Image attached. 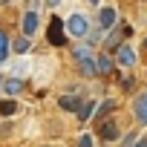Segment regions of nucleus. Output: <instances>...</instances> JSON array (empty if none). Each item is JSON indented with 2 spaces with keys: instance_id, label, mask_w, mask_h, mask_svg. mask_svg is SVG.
Returning a JSON list of instances; mask_svg holds the SVG:
<instances>
[{
  "instance_id": "7ed1b4c3",
  "label": "nucleus",
  "mask_w": 147,
  "mask_h": 147,
  "mask_svg": "<svg viewBox=\"0 0 147 147\" xmlns=\"http://www.w3.org/2000/svg\"><path fill=\"white\" fill-rule=\"evenodd\" d=\"M63 29H66V26L61 23V18H58V15H52V18H49V29H46V38H49V43H52V46H63V43H66Z\"/></svg>"
},
{
  "instance_id": "f257e3e1",
  "label": "nucleus",
  "mask_w": 147,
  "mask_h": 147,
  "mask_svg": "<svg viewBox=\"0 0 147 147\" xmlns=\"http://www.w3.org/2000/svg\"><path fill=\"white\" fill-rule=\"evenodd\" d=\"M95 133H98V138H101V141H107V144L121 138V127H118V121H115V118H104V121H98V130H95Z\"/></svg>"
},
{
  "instance_id": "20e7f679",
  "label": "nucleus",
  "mask_w": 147,
  "mask_h": 147,
  "mask_svg": "<svg viewBox=\"0 0 147 147\" xmlns=\"http://www.w3.org/2000/svg\"><path fill=\"white\" fill-rule=\"evenodd\" d=\"M66 32L72 35V38H84V35H90V20L84 18V15H72L69 20H66Z\"/></svg>"
},
{
  "instance_id": "f8f14e48",
  "label": "nucleus",
  "mask_w": 147,
  "mask_h": 147,
  "mask_svg": "<svg viewBox=\"0 0 147 147\" xmlns=\"http://www.w3.org/2000/svg\"><path fill=\"white\" fill-rule=\"evenodd\" d=\"M113 110H115V101H101V104L95 107V121H104Z\"/></svg>"
},
{
  "instance_id": "f03ea898",
  "label": "nucleus",
  "mask_w": 147,
  "mask_h": 147,
  "mask_svg": "<svg viewBox=\"0 0 147 147\" xmlns=\"http://www.w3.org/2000/svg\"><path fill=\"white\" fill-rule=\"evenodd\" d=\"M130 35H133L130 26H113L110 35H107V40H104V49H107V52H115V49L124 43V38H130Z\"/></svg>"
},
{
  "instance_id": "2eb2a0df",
  "label": "nucleus",
  "mask_w": 147,
  "mask_h": 147,
  "mask_svg": "<svg viewBox=\"0 0 147 147\" xmlns=\"http://www.w3.org/2000/svg\"><path fill=\"white\" fill-rule=\"evenodd\" d=\"M6 58H9V35L0 29V63H6Z\"/></svg>"
},
{
  "instance_id": "1a4fd4ad",
  "label": "nucleus",
  "mask_w": 147,
  "mask_h": 147,
  "mask_svg": "<svg viewBox=\"0 0 147 147\" xmlns=\"http://www.w3.org/2000/svg\"><path fill=\"white\" fill-rule=\"evenodd\" d=\"M35 32H38V12L29 9V12L23 15V38H32Z\"/></svg>"
},
{
  "instance_id": "39448f33",
  "label": "nucleus",
  "mask_w": 147,
  "mask_h": 147,
  "mask_svg": "<svg viewBox=\"0 0 147 147\" xmlns=\"http://www.w3.org/2000/svg\"><path fill=\"white\" fill-rule=\"evenodd\" d=\"M133 118L141 127H147V90L136 92V98H133Z\"/></svg>"
},
{
  "instance_id": "f3484780",
  "label": "nucleus",
  "mask_w": 147,
  "mask_h": 147,
  "mask_svg": "<svg viewBox=\"0 0 147 147\" xmlns=\"http://www.w3.org/2000/svg\"><path fill=\"white\" fill-rule=\"evenodd\" d=\"M81 72H84L87 78L98 75V72H95V58H87V61H81Z\"/></svg>"
},
{
  "instance_id": "b1692460",
  "label": "nucleus",
  "mask_w": 147,
  "mask_h": 147,
  "mask_svg": "<svg viewBox=\"0 0 147 147\" xmlns=\"http://www.w3.org/2000/svg\"><path fill=\"white\" fill-rule=\"evenodd\" d=\"M141 49H144V52H147V38H144V43H141Z\"/></svg>"
},
{
  "instance_id": "4468645a",
  "label": "nucleus",
  "mask_w": 147,
  "mask_h": 147,
  "mask_svg": "<svg viewBox=\"0 0 147 147\" xmlns=\"http://www.w3.org/2000/svg\"><path fill=\"white\" fill-rule=\"evenodd\" d=\"M15 113H18L15 98H3V101H0V115H3V118H9V115H15Z\"/></svg>"
},
{
  "instance_id": "412c9836",
  "label": "nucleus",
  "mask_w": 147,
  "mask_h": 147,
  "mask_svg": "<svg viewBox=\"0 0 147 147\" xmlns=\"http://www.w3.org/2000/svg\"><path fill=\"white\" fill-rule=\"evenodd\" d=\"M121 87H124L127 92H133V90H136V78H121Z\"/></svg>"
},
{
  "instance_id": "9d476101",
  "label": "nucleus",
  "mask_w": 147,
  "mask_h": 147,
  "mask_svg": "<svg viewBox=\"0 0 147 147\" xmlns=\"http://www.w3.org/2000/svg\"><path fill=\"white\" fill-rule=\"evenodd\" d=\"M58 104H61V110H66V113H78V107L84 104V98H78V95H61Z\"/></svg>"
},
{
  "instance_id": "6ab92c4d",
  "label": "nucleus",
  "mask_w": 147,
  "mask_h": 147,
  "mask_svg": "<svg viewBox=\"0 0 147 147\" xmlns=\"http://www.w3.org/2000/svg\"><path fill=\"white\" fill-rule=\"evenodd\" d=\"M78 147H95V138H92L90 133H81V136H78Z\"/></svg>"
},
{
  "instance_id": "5701e85b",
  "label": "nucleus",
  "mask_w": 147,
  "mask_h": 147,
  "mask_svg": "<svg viewBox=\"0 0 147 147\" xmlns=\"http://www.w3.org/2000/svg\"><path fill=\"white\" fill-rule=\"evenodd\" d=\"M58 3H61V0H49V6H58Z\"/></svg>"
},
{
  "instance_id": "423d86ee",
  "label": "nucleus",
  "mask_w": 147,
  "mask_h": 147,
  "mask_svg": "<svg viewBox=\"0 0 147 147\" xmlns=\"http://www.w3.org/2000/svg\"><path fill=\"white\" fill-rule=\"evenodd\" d=\"M115 63L124 66V69H130V66L136 63V49H133L130 43H121V46L115 49Z\"/></svg>"
},
{
  "instance_id": "393cba45",
  "label": "nucleus",
  "mask_w": 147,
  "mask_h": 147,
  "mask_svg": "<svg viewBox=\"0 0 147 147\" xmlns=\"http://www.w3.org/2000/svg\"><path fill=\"white\" fill-rule=\"evenodd\" d=\"M90 3H92V6H95V3H98V0H90Z\"/></svg>"
},
{
  "instance_id": "aec40b11",
  "label": "nucleus",
  "mask_w": 147,
  "mask_h": 147,
  "mask_svg": "<svg viewBox=\"0 0 147 147\" xmlns=\"http://www.w3.org/2000/svg\"><path fill=\"white\" fill-rule=\"evenodd\" d=\"M29 49V38H18L15 40V52H26Z\"/></svg>"
},
{
  "instance_id": "a878e982",
  "label": "nucleus",
  "mask_w": 147,
  "mask_h": 147,
  "mask_svg": "<svg viewBox=\"0 0 147 147\" xmlns=\"http://www.w3.org/2000/svg\"><path fill=\"white\" fill-rule=\"evenodd\" d=\"M0 87H3V78H0Z\"/></svg>"
},
{
  "instance_id": "a211bd4d",
  "label": "nucleus",
  "mask_w": 147,
  "mask_h": 147,
  "mask_svg": "<svg viewBox=\"0 0 147 147\" xmlns=\"http://www.w3.org/2000/svg\"><path fill=\"white\" fill-rule=\"evenodd\" d=\"M118 141H121V144H118V147H136V141H138V133H136V130H133V133H127V136H121V138H118Z\"/></svg>"
},
{
  "instance_id": "dca6fc26",
  "label": "nucleus",
  "mask_w": 147,
  "mask_h": 147,
  "mask_svg": "<svg viewBox=\"0 0 147 147\" xmlns=\"http://www.w3.org/2000/svg\"><path fill=\"white\" fill-rule=\"evenodd\" d=\"M3 90H6L9 95H18V92L23 90V81H18V78H9V81H3Z\"/></svg>"
},
{
  "instance_id": "ddd939ff",
  "label": "nucleus",
  "mask_w": 147,
  "mask_h": 147,
  "mask_svg": "<svg viewBox=\"0 0 147 147\" xmlns=\"http://www.w3.org/2000/svg\"><path fill=\"white\" fill-rule=\"evenodd\" d=\"M72 58H75V61L81 63V61H87V58H95V55H92V46H90V43H84V46H75V49H72Z\"/></svg>"
},
{
  "instance_id": "6e6552de",
  "label": "nucleus",
  "mask_w": 147,
  "mask_h": 147,
  "mask_svg": "<svg viewBox=\"0 0 147 147\" xmlns=\"http://www.w3.org/2000/svg\"><path fill=\"white\" fill-rule=\"evenodd\" d=\"M118 23V12L113 9V6H104L101 12H98V29H113Z\"/></svg>"
},
{
  "instance_id": "0eeeda50",
  "label": "nucleus",
  "mask_w": 147,
  "mask_h": 147,
  "mask_svg": "<svg viewBox=\"0 0 147 147\" xmlns=\"http://www.w3.org/2000/svg\"><path fill=\"white\" fill-rule=\"evenodd\" d=\"M113 69H115V58H113L110 52L95 55V72H98V75H110Z\"/></svg>"
},
{
  "instance_id": "9b49d317",
  "label": "nucleus",
  "mask_w": 147,
  "mask_h": 147,
  "mask_svg": "<svg viewBox=\"0 0 147 147\" xmlns=\"http://www.w3.org/2000/svg\"><path fill=\"white\" fill-rule=\"evenodd\" d=\"M95 107H98L95 101H84V104L78 107V113H75V115H78V121H81V124H87V121L95 115Z\"/></svg>"
},
{
  "instance_id": "4be33fe9",
  "label": "nucleus",
  "mask_w": 147,
  "mask_h": 147,
  "mask_svg": "<svg viewBox=\"0 0 147 147\" xmlns=\"http://www.w3.org/2000/svg\"><path fill=\"white\" fill-rule=\"evenodd\" d=\"M136 147H147V136H141V138L136 141Z\"/></svg>"
}]
</instances>
